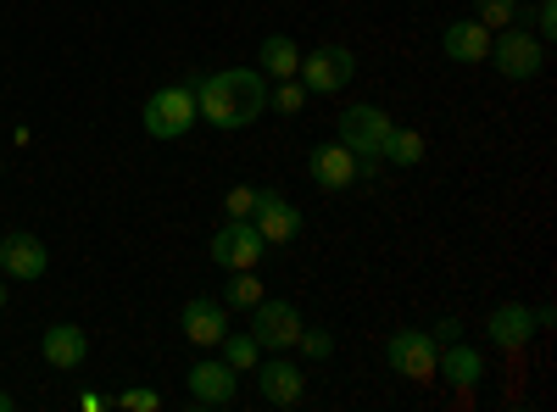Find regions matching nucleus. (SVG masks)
Wrapping results in <instances>:
<instances>
[{"label":"nucleus","mask_w":557,"mask_h":412,"mask_svg":"<svg viewBox=\"0 0 557 412\" xmlns=\"http://www.w3.org/2000/svg\"><path fill=\"white\" fill-rule=\"evenodd\" d=\"M196 112L235 134V128H251L262 112H268V78L257 67H223V73H207L196 78Z\"/></svg>","instance_id":"f257e3e1"},{"label":"nucleus","mask_w":557,"mask_h":412,"mask_svg":"<svg viewBox=\"0 0 557 412\" xmlns=\"http://www.w3.org/2000/svg\"><path fill=\"white\" fill-rule=\"evenodd\" d=\"M146 134L151 140H184V134L196 128V78H184V84H162L157 96L146 101Z\"/></svg>","instance_id":"f03ea898"},{"label":"nucleus","mask_w":557,"mask_h":412,"mask_svg":"<svg viewBox=\"0 0 557 412\" xmlns=\"http://www.w3.org/2000/svg\"><path fill=\"white\" fill-rule=\"evenodd\" d=\"M296 78L307 84V96H341V89L357 78V57L346 51V45H318V51L301 57Z\"/></svg>","instance_id":"7ed1b4c3"},{"label":"nucleus","mask_w":557,"mask_h":412,"mask_svg":"<svg viewBox=\"0 0 557 412\" xmlns=\"http://www.w3.org/2000/svg\"><path fill=\"white\" fill-rule=\"evenodd\" d=\"M485 62H496V73H507V78H535L546 67V45L535 34H524L519 23H507V28H496Z\"/></svg>","instance_id":"20e7f679"},{"label":"nucleus","mask_w":557,"mask_h":412,"mask_svg":"<svg viewBox=\"0 0 557 412\" xmlns=\"http://www.w3.org/2000/svg\"><path fill=\"white\" fill-rule=\"evenodd\" d=\"M385 357H391V374H401V379H412V385H430L441 346H435V335H424V329H396L391 346H385Z\"/></svg>","instance_id":"39448f33"},{"label":"nucleus","mask_w":557,"mask_h":412,"mask_svg":"<svg viewBox=\"0 0 557 412\" xmlns=\"http://www.w3.org/2000/svg\"><path fill=\"white\" fill-rule=\"evenodd\" d=\"M268 251V240L257 235V223L251 217H228L218 235H212V262L228 267V273H240V267H257Z\"/></svg>","instance_id":"423d86ee"},{"label":"nucleus","mask_w":557,"mask_h":412,"mask_svg":"<svg viewBox=\"0 0 557 412\" xmlns=\"http://www.w3.org/2000/svg\"><path fill=\"white\" fill-rule=\"evenodd\" d=\"M251 335H257V346L262 351H290L296 346V335H301V312L290 307V301H257L251 307Z\"/></svg>","instance_id":"0eeeda50"},{"label":"nucleus","mask_w":557,"mask_h":412,"mask_svg":"<svg viewBox=\"0 0 557 412\" xmlns=\"http://www.w3.org/2000/svg\"><path fill=\"white\" fill-rule=\"evenodd\" d=\"M184 385H190V401L196 407H228L240 396V374L228 369L223 357H201L190 374H184Z\"/></svg>","instance_id":"6e6552de"},{"label":"nucleus","mask_w":557,"mask_h":412,"mask_svg":"<svg viewBox=\"0 0 557 412\" xmlns=\"http://www.w3.org/2000/svg\"><path fill=\"white\" fill-rule=\"evenodd\" d=\"M251 223L268 246H290L301 235V212L278 196V190H257V207H251Z\"/></svg>","instance_id":"1a4fd4ad"},{"label":"nucleus","mask_w":557,"mask_h":412,"mask_svg":"<svg viewBox=\"0 0 557 412\" xmlns=\"http://www.w3.org/2000/svg\"><path fill=\"white\" fill-rule=\"evenodd\" d=\"M0 267H7V279L34 285V279H45V267H51V251H45V240H34L28 228L23 235H0Z\"/></svg>","instance_id":"9d476101"},{"label":"nucleus","mask_w":557,"mask_h":412,"mask_svg":"<svg viewBox=\"0 0 557 412\" xmlns=\"http://www.w3.org/2000/svg\"><path fill=\"white\" fill-rule=\"evenodd\" d=\"M385 134H391V117L380 107H346L341 112V146H351L357 157H380Z\"/></svg>","instance_id":"9b49d317"},{"label":"nucleus","mask_w":557,"mask_h":412,"mask_svg":"<svg viewBox=\"0 0 557 412\" xmlns=\"http://www.w3.org/2000/svg\"><path fill=\"white\" fill-rule=\"evenodd\" d=\"M307 173L318 178L323 190H351L357 185V151L341 146V140H323L307 151Z\"/></svg>","instance_id":"f8f14e48"},{"label":"nucleus","mask_w":557,"mask_h":412,"mask_svg":"<svg viewBox=\"0 0 557 412\" xmlns=\"http://www.w3.org/2000/svg\"><path fill=\"white\" fill-rule=\"evenodd\" d=\"M178 329L190 335L201 351H218V340L228 335V307H223V301H212V296L184 301V312H178Z\"/></svg>","instance_id":"ddd939ff"},{"label":"nucleus","mask_w":557,"mask_h":412,"mask_svg":"<svg viewBox=\"0 0 557 412\" xmlns=\"http://www.w3.org/2000/svg\"><path fill=\"white\" fill-rule=\"evenodd\" d=\"M485 340L502 346V351L530 346V340H535V312H530L524 301H502V307L485 317Z\"/></svg>","instance_id":"4468645a"},{"label":"nucleus","mask_w":557,"mask_h":412,"mask_svg":"<svg viewBox=\"0 0 557 412\" xmlns=\"http://www.w3.org/2000/svg\"><path fill=\"white\" fill-rule=\"evenodd\" d=\"M257 390H262V401L268 407H296L301 401V390H307V374L296 369V362H285V357H273V362H257Z\"/></svg>","instance_id":"2eb2a0df"},{"label":"nucleus","mask_w":557,"mask_h":412,"mask_svg":"<svg viewBox=\"0 0 557 412\" xmlns=\"http://www.w3.org/2000/svg\"><path fill=\"white\" fill-rule=\"evenodd\" d=\"M39 357L51 362V369H62V374H73L78 362L89 357V335L78 329V324H51L39 335Z\"/></svg>","instance_id":"dca6fc26"},{"label":"nucleus","mask_w":557,"mask_h":412,"mask_svg":"<svg viewBox=\"0 0 557 412\" xmlns=\"http://www.w3.org/2000/svg\"><path fill=\"white\" fill-rule=\"evenodd\" d=\"M441 51H446V62H485V57H491V28H485V23H474V17L446 23Z\"/></svg>","instance_id":"f3484780"},{"label":"nucleus","mask_w":557,"mask_h":412,"mask_svg":"<svg viewBox=\"0 0 557 412\" xmlns=\"http://www.w3.org/2000/svg\"><path fill=\"white\" fill-rule=\"evenodd\" d=\"M480 374H485L480 351H474V346H462V340H451V346L435 357V379H446V385H457V390L480 385Z\"/></svg>","instance_id":"a211bd4d"},{"label":"nucleus","mask_w":557,"mask_h":412,"mask_svg":"<svg viewBox=\"0 0 557 412\" xmlns=\"http://www.w3.org/2000/svg\"><path fill=\"white\" fill-rule=\"evenodd\" d=\"M257 73H262V78H296V73H301L296 39H290V34H268L262 51H257Z\"/></svg>","instance_id":"6ab92c4d"},{"label":"nucleus","mask_w":557,"mask_h":412,"mask_svg":"<svg viewBox=\"0 0 557 412\" xmlns=\"http://www.w3.org/2000/svg\"><path fill=\"white\" fill-rule=\"evenodd\" d=\"M380 162H391V167H418V162H424V134H418V128H396V123H391L385 146H380Z\"/></svg>","instance_id":"aec40b11"},{"label":"nucleus","mask_w":557,"mask_h":412,"mask_svg":"<svg viewBox=\"0 0 557 412\" xmlns=\"http://www.w3.org/2000/svg\"><path fill=\"white\" fill-rule=\"evenodd\" d=\"M218 357L228 362L235 374H251L257 362H262V346H257V335H240V329H228L223 340H218Z\"/></svg>","instance_id":"412c9836"},{"label":"nucleus","mask_w":557,"mask_h":412,"mask_svg":"<svg viewBox=\"0 0 557 412\" xmlns=\"http://www.w3.org/2000/svg\"><path fill=\"white\" fill-rule=\"evenodd\" d=\"M257 301H262V279H257V267H240L235 279L223 285V307H246V312H251Z\"/></svg>","instance_id":"4be33fe9"},{"label":"nucleus","mask_w":557,"mask_h":412,"mask_svg":"<svg viewBox=\"0 0 557 412\" xmlns=\"http://www.w3.org/2000/svg\"><path fill=\"white\" fill-rule=\"evenodd\" d=\"M301 107H307L301 78H278V89H268V112H301Z\"/></svg>","instance_id":"5701e85b"},{"label":"nucleus","mask_w":557,"mask_h":412,"mask_svg":"<svg viewBox=\"0 0 557 412\" xmlns=\"http://www.w3.org/2000/svg\"><path fill=\"white\" fill-rule=\"evenodd\" d=\"M474 23H485V28L519 23V0H474Z\"/></svg>","instance_id":"b1692460"},{"label":"nucleus","mask_w":557,"mask_h":412,"mask_svg":"<svg viewBox=\"0 0 557 412\" xmlns=\"http://www.w3.org/2000/svg\"><path fill=\"white\" fill-rule=\"evenodd\" d=\"M296 346H301V351H307L312 362H330V357H335V340H330V329H307V324H301Z\"/></svg>","instance_id":"393cba45"},{"label":"nucleus","mask_w":557,"mask_h":412,"mask_svg":"<svg viewBox=\"0 0 557 412\" xmlns=\"http://www.w3.org/2000/svg\"><path fill=\"white\" fill-rule=\"evenodd\" d=\"M112 407H123V412H157V407H162V396H157V390H123Z\"/></svg>","instance_id":"a878e982"},{"label":"nucleus","mask_w":557,"mask_h":412,"mask_svg":"<svg viewBox=\"0 0 557 412\" xmlns=\"http://www.w3.org/2000/svg\"><path fill=\"white\" fill-rule=\"evenodd\" d=\"M223 207H228V217H251V207H257V190L251 185H235L223 196Z\"/></svg>","instance_id":"bb28decb"},{"label":"nucleus","mask_w":557,"mask_h":412,"mask_svg":"<svg viewBox=\"0 0 557 412\" xmlns=\"http://www.w3.org/2000/svg\"><path fill=\"white\" fill-rule=\"evenodd\" d=\"M557 34V0H541V7H535V39L546 45Z\"/></svg>","instance_id":"cd10ccee"},{"label":"nucleus","mask_w":557,"mask_h":412,"mask_svg":"<svg viewBox=\"0 0 557 412\" xmlns=\"http://www.w3.org/2000/svg\"><path fill=\"white\" fill-rule=\"evenodd\" d=\"M451 340H462V324H457V317H441V324H435V346H451Z\"/></svg>","instance_id":"c85d7f7f"},{"label":"nucleus","mask_w":557,"mask_h":412,"mask_svg":"<svg viewBox=\"0 0 557 412\" xmlns=\"http://www.w3.org/2000/svg\"><path fill=\"white\" fill-rule=\"evenodd\" d=\"M12 407H17V401H12V396H7V390H0V412H12Z\"/></svg>","instance_id":"c756f323"},{"label":"nucleus","mask_w":557,"mask_h":412,"mask_svg":"<svg viewBox=\"0 0 557 412\" xmlns=\"http://www.w3.org/2000/svg\"><path fill=\"white\" fill-rule=\"evenodd\" d=\"M0 307H7V285H0Z\"/></svg>","instance_id":"7c9ffc66"},{"label":"nucleus","mask_w":557,"mask_h":412,"mask_svg":"<svg viewBox=\"0 0 557 412\" xmlns=\"http://www.w3.org/2000/svg\"><path fill=\"white\" fill-rule=\"evenodd\" d=\"M0 173H7V167H0Z\"/></svg>","instance_id":"2f4dec72"}]
</instances>
